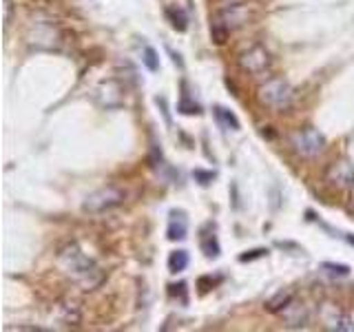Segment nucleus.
Masks as SVG:
<instances>
[{"label": "nucleus", "mask_w": 354, "mask_h": 332, "mask_svg": "<svg viewBox=\"0 0 354 332\" xmlns=\"http://www.w3.org/2000/svg\"><path fill=\"white\" fill-rule=\"evenodd\" d=\"M279 315H281V319L286 321V326H288V328H306V326H308V321H310V310H308V306L295 302V299L281 310Z\"/></svg>", "instance_id": "8"}, {"label": "nucleus", "mask_w": 354, "mask_h": 332, "mask_svg": "<svg viewBox=\"0 0 354 332\" xmlns=\"http://www.w3.org/2000/svg\"><path fill=\"white\" fill-rule=\"evenodd\" d=\"M324 268L330 273V275H341V277H348L350 275V268L343 264H324Z\"/></svg>", "instance_id": "19"}, {"label": "nucleus", "mask_w": 354, "mask_h": 332, "mask_svg": "<svg viewBox=\"0 0 354 332\" xmlns=\"http://www.w3.org/2000/svg\"><path fill=\"white\" fill-rule=\"evenodd\" d=\"M339 332H354V308L343 310L341 321H339Z\"/></svg>", "instance_id": "17"}, {"label": "nucleus", "mask_w": 354, "mask_h": 332, "mask_svg": "<svg viewBox=\"0 0 354 332\" xmlns=\"http://www.w3.org/2000/svg\"><path fill=\"white\" fill-rule=\"evenodd\" d=\"M127 193L122 191L118 186H104L100 191H93L84 199V213H91V215H100V213H106L111 208H118L120 204H124Z\"/></svg>", "instance_id": "6"}, {"label": "nucleus", "mask_w": 354, "mask_h": 332, "mask_svg": "<svg viewBox=\"0 0 354 332\" xmlns=\"http://www.w3.org/2000/svg\"><path fill=\"white\" fill-rule=\"evenodd\" d=\"M350 197H352V204H354V184L350 186Z\"/></svg>", "instance_id": "21"}, {"label": "nucleus", "mask_w": 354, "mask_h": 332, "mask_svg": "<svg viewBox=\"0 0 354 332\" xmlns=\"http://www.w3.org/2000/svg\"><path fill=\"white\" fill-rule=\"evenodd\" d=\"M215 118H217V122H219L221 127L232 129V131L239 129V120L232 116L228 109H224V107H215Z\"/></svg>", "instance_id": "14"}, {"label": "nucleus", "mask_w": 354, "mask_h": 332, "mask_svg": "<svg viewBox=\"0 0 354 332\" xmlns=\"http://www.w3.org/2000/svg\"><path fill=\"white\" fill-rule=\"evenodd\" d=\"M188 266V252L186 250H173L169 255V270L171 273H182Z\"/></svg>", "instance_id": "13"}, {"label": "nucleus", "mask_w": 354, "mask_h": 332, "mask_svg": "<svg viewBox=\"0 0 354 332\" xmlns=\"http://www.w3.org/2000/svg\"><path fill=\"white\" fill-rule=\"evenodd\" d=\"M55 313H58V319L66 326H77V324H80V319H82L80 306H77L75 302H60L58 308H55Z\"/></svg>", "instance_id": "10"}, {"label": "nucleus", "mask_w": 354, "mask_h": 332, "mask_svg": "<svg viewBox=\"0 0 354 332\" xmlns=\"http://www.w3.org/2000/svg\"><path fill=\"white\" fill-rule=\"evenodd\" d=\"M292 302V293L290 290H279L274 297H270L268 302H266V310H268V313H277L279 315L281 310Z\"/></svg>", "instance_id": "12"}, {"label": "nucleus", "mask_w": 354, "mask_h": 332, "mask_svg": "<svg viewBox=\"0 0 354 332\" xmlns=\"http://www.w3.org/2000/svg\"><path fill=\"white\" fill-rule=\"evenodd\" d=\"M177 109H180L182 113H186V116L199 113V104H195V102H188V98H186V95L180 100V104H177Z\"/></svg>", "instance_id": "18"}, {"label": "nucleus", "mask_w": 354, "mask_h": 332, "mask_svg": "<svg viewBox=\"0 0 354 332\" xmlns=\"http://www.w3.org/2000/svg\"><path fill=\"white\" fill-rule=\"evenodd\" d=\"M202 250L208 259H215L219 257V243L215 239V235H208V237H202Z\"/></svg>", "instance_id": "15"}, {"label": "nucleus", "mask_w": 354, "mask_h": 332, "mask_svg": "<svg viewBox=\"0 0 354 332\" xmlns=\"http://www.w3.org/2000/svg\"><path fill=\"white\" fill-rule=\"evenodd\" d=\"M259 18L257 3H232L221 7L213 20V40L217 44H224L232 31L250 25Z\"/></svg>", "instance_id": "2"}, {"label": "nucleus", "mask_w": 354, "mask_h": 332, "mask_svg": "<svg viewBox=\"0 0 354 332\" xmlns=\"http://www.w3.org/2000/svg\"><path fill=\"white\" fill-rule=\"evenodd\" d=\"M58 266L66 277H71V279L82 288V290H95V288H100L106 279L104 270L100 268L91 257H86L77 246H66L58 255Z\"/></svg>", "instance_id": "1"}, {"label": "nucleus", "mask_w": 354, "mask_h": 332, "mask_svg": "<svg viewBox=\"0 0 354 332\" xmlns=\"http://www.w3.org/2000/svg\"><path fill=\"white\" fill-rule=\"evenodd\" d=\"M142 60H144V64L149 66V71H158L160 69V60H158V53H155V49H151V47H144V51H142Z\"/></svg>", "instance_id": "16"}, {"label": "nucleus", "mask_w": 354, "mask_h": 332, "mask_svg": "<svg viewBox=\"0 0 354 332\" xmlns=\"http://www.w3.org/2000/svg\"><path fill=\"white\" fill-rule=\"evenodd\" d=\"M257 100L263 107L277 111V113H283V111L292 107L295 91L290 82L283 80V77H268L257 86Z\"/></svg>", "instance_id": "3"}, {"label": "nucleus", "mask_w": 354, "mask_h": 332, "mask_svg": "<svg viewBox=\"0 0 354 332\" xmlns=\"http://www.w3.org/2000/svg\"><path fill=\"white\" fill-rule=\"evenodd\" d=\"M290 147L297 155H301L306 160H315L326 151V138L324 133H319L313 127L299 129L290 136Z\"/></svg>", "instance_id": "4"}, {"label": "nucleus", "mask_w": 354, "mask_h": 332, "mask_svg": "<svg viewBox=\"0 0 354 332\" xmlns=\"http://www.w3.org/2000/svg\"><path fill=\"white\" fill-rule=\"evenodd\" d=\"M11 11H14V5H11V0H5V29L11 25Z\"/></svg>", "instance_id": "20"}, {"label": "nucleus", "mask_w": 354, "mask_h": 332, "mask_svg": "<svg viewBox=\"0 0 354 332\" xmlns=\"http://www.w3.org/2000/svg\"><path fill=\"white\" fill-rule=\"evenodd\" d=\"M346 239H348V241L352 243V246H354V237H352V235H346Z\"/></svg>", "instance_id": "22"}, {"label": "nucleus", "mask_w": 354, "mask_h": 332, "mask_svg": "<svg viewBox=\"0 0 354 332\" xmlns=\"http://www.w3.org/2000/svg\"><path fill=\"white\" fill-rule=\"evenodd\" d=\"M164 16H166V20L171 22V27L175 29V31H186V22H188V18H186V14H184V9H180V7H166L164 9Z\"/></svg>", "instance_id": "11"}, {"label": "nucleus", "mask_w": 354, "mask_h": 332, "mask_svg": "<svg viewBox=\"0 0 354 332\" xmlns=\"http://www.w3.org/2000/svg\"><path fill=\"white\" fill-rule=\"evenodd\" d=\"M237 66L246 75H263L272 69V55L263 44H252L237 55Z\"/></svg>", "instance_id": "5"}, {"label": "nucleus", "mask_w": 354, "mask_h": 332, "mask_svg": "<svg viewBox=\"0 0 354 332\" xmlns=\"http://www.w3.org/2000/svg\"><path fill=\"white\" fill-rule=\"evenodd\" d=\"M186 232H188L186 213H184V210H173L171 219H169V230H166V235H169L171 241H180V239L186 237Z\"/></svg>", "instance_id": "9"}, {"label": "nucleus", "mask_w": 354, "mask_h": 332, "mask_svg": "<svg viewBox=\"0 0 354 332\" xmlns=\"http://www.w3.org/2000/svg\"><path fill=\"white\" fill-rule=\"evenodd\" d=\"M324 180L328 186L343 191V188H350L354 184V164L350 160H337L328 166V171L324 175Z\"/></svg>", "instance_id": "7"}]
</instances>
